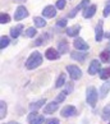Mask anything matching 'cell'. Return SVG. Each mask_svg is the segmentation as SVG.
<instances>
[{
  "label": "cell",
  "instance_id": "obj_1",
  "mask_svg": "<svg viewBox=\"0 0 110 124\" xmlns=\"http://www.w3.org/2000/svg\"><path fill=\"white\" fill-rule=\"evenodd\" d=\"M42 64V56L39 51H33L31 53L28 59L26 60V68L27 69H35V68L40 67Z\"/></svg>",
  "mask_w": 110,
  "mask_h": 124
},
{
  "label": "cell",
  "instance_id": "obj_2",
  "mask_svg": "<svg viewBox=\"0 0 110 124\" xmlns=\"http://www.w3.org/2000/svg\"><path fill=\"white\" fill-rule=\"evenodd\" d=\"M86 101L90 106H95L96 102H97V91L94 86L87 87L86 90Z\"/></svg>",
  "mask_w": 110,
  "mask_h": 124
},
{
  "label": "cell",
  "instance_id": "obj_3",
  "mask_svg": "<svg viewBox=\"0 0 110 124\" xmlns=\"http://www.w3.org/2000/svg\"><path fill=\"white\" fill-rule=\"evenodd\" d=\"M67 72L69 73V76L73 81L81 79L82 77V70L77 65H67Z\"/></svg>",
  "mask_w": 110,
  "mask_h": 124
},
{
  "label": "cell",
  "instance_id": "obj_4",
  "mask_svg": "<svg viewBox=\"0 0 110 124\" xmlns=\"http://www.w3.org/2000/svg\"><path fill=\"white\" fill-rule=\"evenodd\" d=\"M88 3H90V0H82V1L78 4V5H77L76 8H73L72 10L69 12L68 17H69V18H74L76 14H77V12H79L81 9H83V10H85L86 8H88Z\"/></svg>",
  "mask_w": 110,
  "mask_h": 124
},
{
  "label": "cell",
  "instance_id": "obj_5",
  "mask_svg": "<svg viewBox=\"0 0 110 124\" xmlns=\"http://www.w3.org/2000/svg\"><path fill=\"white\" fill-rule=\"evenodd\" d=\"M60 115L64 116V118H71V116H74L77 115V109L74 106H72V105H67V106H64L60 111Z\"/></svg>",
  "mask_w": 110,
  "mask_h": 124
},
{
  "label": "cell",
  "instance_id": "obj_6",
  "mask_svg": "<svg viewBox=\"0 0 110 124\" xmlns=\"http://www.w3.org/2000/svg\"><path fill=\"white\" fill-rule=\"evenodd\" d=\"M26 17H28V12H27L26 7L19 5L17 8L16 13H14V21H22V19H24Z\"/></svg>",
  "mask_w": 110,
  "mask_h": 124
},
{
  "label": "cell",
  "instance_id": "obj_7",
  "mask_svg": "<svg viewBox=\"0 0 110 124\" xmlns=\"http://www.w3.org/2000/svg\"><path fill=\"white\" fill-rule=\"evenodd\" d=\"M100 70H101V64H100L99 60L94 59V60L90 63V67H88V74H90V76H95V74H97V72H100Z\"/></svg>",
  "mask_w": 110,
  "mask_h": 124
},
{
  "label": "cell",
  "instance_id": "obj_8",
  "mask_svg": "<svg viewBox=\"0 0 110 124\" xmlns=\"http://www.w3.org/2000/svg\"><path fill=\"white\" fill-rule=\"evenodd\" d=\"M73 46H74L77 50H81V51H87V50L90 49L88 44H86L85 40H83V39H79V37H77V39L74 40Z\"/></svg>",
  "mask_w": 110,
  "mask_h": 124
},
{
  "label": "cell",
  "instance_id": "obj_9",
  "mask_svg": "<svg viewBox=\"0 0 110 124\" xmlns=\"http://www.w3.org/2000/svg\"><path fill=\"white\" fill-rule=\"evenodd\" d=\"M102 37H104V22L99 21L97 26H96V30H95V40L96 41H101Z\"/></svg>",
  "mask_w": 110,
  "mask_h": 124
},
{
  "label": "cell",
  "instance_id": "obj_10",
  "mask_svg": "<svg viewBox=\"0 0 110 124\" xmlns=\"http://www.w3.org/2000/svg\"><path fill=\"white\" fill-rule=\"evenodd\" d=\"M45 56H46V59H49V60H56V59L60 58V53L54 47H49L46 50V53H45Z\"/></svg>",
  "mask_w": 110,
  "mask_h": 124
},
{
  "label": "cell",
  "instance_id": "obj_11",
  "mask_svg": "<svg viewBox=\"0 0 110 124\" xmlns=\"http://www.w3.org/2000/svg\"><path fill=\"white\" fill-rule=\"evenodd\" d=\"M42 16L45 18H54L56 16V8L53 5H47L42 9Z\"/></svg>",
  "mask_w": 110,
  "mask_h": 124
},
{
  "label": "cell",
  "instance_id": "obj_12",
  "mask_svg": "<svg viewBox=\"0 0 110 124\" xmlns=\"http://www.w3.org/2000/svg\"><path fill=\"white\" fill-rule=\"evenodd\" d=\"M58 102L56 101H53V102H49V104H46L45 105V108H44V113L45 114H53V113H55L58 110Z\"/></svg>",
  "mask_w": 110,
  "mask_h": 124
},
{
  "label": "cell",
  "instance_id": "obj_13",
  "mask_svg": "<svg viewBox=\"0 0 110 124\" xmlns=\"http://www.w3.org/2000/svg\"><path fill=\"white\" fill-rule=\"evenodd\" d=\"M79 31H81V26L79 24H74V26L68 27L67 28V35L71 36V37H76V36H78Z\"/></svg>",
  "mask_w": 110,
  "mask_h": 124
},
{
  "label": "cell",
  "instance_id": "obj_14",
  "mask_svg": "<svg viewBox=\"0 0 110 124\" xmlns=\"http://www.w3.org/2000/svg\"><path fill=\"white\" fill-rule=\"evenodd\" d=\"M87 56L86 53H81V51H73L71 53V58L73 59V60H77V62H85V59Z\"/></svg>",
  "mask_w": 110,
  "mask_h": 124
},
{
  "label": "cell",
  "instance_id": "obj_15",
  "mask_svg": "<svg viewBox=\"0 0 110 124\" xmlns=\"http://www.w3.org/2000/svg\"><path fill=\"white\" fill-rule=\"evenodd\" d=\"M22 31H23V24H17L10 28V36L13 39H17L22 33Z\"/></svg>",
  "mask_w": 110,
  "mask_h": 124
},
{
  "label": "cell",
  "instance_id": "obj_16",
  "mask_svg": "<svg viewBox=\"0 0 110 124\" xmlns=\"http://www.w3.org/2000/svg\"><path fill=\"white\" fill-rule=\"evenodd\" d=\"M68 50H69V46H68V42L65 40H60L58 42V51L62 54H67L68 53Z\"/></svg>",
  "mask_w": 110,
  "mask_h": 124
},
{
  "label": "cell",
  "instance_id": "obj_17",
  "mask_svg": "<svg viewBox=\"0 0 110 124\" xmlns=\"http://www.w3.org/2000/svg\"><path fill=\"white\" fill-rule=\"evenodd\" d=\"M46 104V100H44V99H41L39 101H35V102H31L30 104V110L31 111H37V110L40 108H42V105Z\"/></svg>",
  "mask_w": 110,
  "mask_h": 124
},
{
  "label": "cell",
  "instance_id": "obj_18",
  "mask_svg": "<svg viewBox=\"0 0 110 124\" xmlns=\"http://www.w3.org/2000/svg\"><path fill=\"white\" fill-rule=\"evenodd\" d=\"M96 5H90L88 8H86L83 10V18H92L96 13Z\"/></svg>",
  "mask_w": 110,
  "mask_h": 124
},
{
  "label": "cell",
  "instance_id": "obj_19",
  "mask_svg": "<svg viewBox=\"0 0 110 124\" xmlns=\"http://www.w3.org/2000/svg\"><path fill=\"white\" fill-rule=\"evenodd\" d=\"M109 92H110V79L105 82V83L101 86V88H100V96H101V99L106 97V95Z\"/></svg>",
  "mask_w": 110,
  "mask_h": 124
},
{
  "label": "cell",
  "instance_id": "obj_20",
  "mask_svg": "<svg viewBox=\"0 0 110 124\" xmlns=\"http://www.w3.org/2000/svg\"><path fill=\"white\" fill-rule=\"evenodd\" d=\"M33 23L36 26V28H42V27L46 26V21L41 17H35L33 18Z\"/></svg>",
  "mask_w": 110,
  "mask_h": 124
},
{
  "label": "cell",
  "instance_id": "obj_21",
  "mask_svg": "<svg viewBox=\"0 0 110 124\" xmlns=\"http://www.w3.org/2000/svg\"><path fill=\"white\" fill-rule=\"evenodd\" d=\"M99 74H100V78H101V79H109L110 78V67L101 69L99 72Z\"/></svg>",
  "mask_w": 110,
  "mask_h": 124
},
{
  "label": "cell",
  "instance_id": "obj_22",
  "mask_svg": "<svg viewBox=\"0 0 110 124\" xmlns=\"http://www.w3.org/2000/svg\"><path fill=\"white\" fill-rule=\"evenodd\" d=\"M100 59L104 63H109L110 62V50H104V51L100 54Z\"/></svg>",
  "mask_w": 110,
  "mask_h": 124
},
{
  "label": "cell",
  "instance_id": "obj_23",
  "mask_svg": "<svg viewBox=\"0 0 110 124\" xmlns=\"http://www.w3.org/2000/svg\"><path fill=\"white\" fill-rule=\"evenodd\" d=\"M26 37H35L36 35H37V31H36L35 27H30V28H27L26 32L23 33Z\"/></svg>",
  "mask_w": 110,
  "mask_h": 124
},
{
  "label": "cell",
  "instance_id": "obj_24",
  "mask_svg": "<svg viewBox=\"0 0 110 124\" xmlns=\"http://www.w3.org/2000/svg\"><path fill=\"white\" fill-rule=\"evenodd\" d=\"M102 119L104 120H110V104L102 109Z\"/></svg>",
  "mask_w": 110,
  "mask_h": 124
},
{
  "label": "cell",
  "instance_id": "obj_25",
  "mask_svg": "<svg viewBox=\"0 0 110 124\" xmlns=\"http://www.w3.org/2000/svg\"><path fill=\"white\" fill-rule=\"evenodd\" d=\"M7 115V104H5V101H1L0 102V118L4 119Z\"/></svg>",
  "mask_w": 110,
  "mask_h": 124
},
{
  "label": "cell",
  "instance_id": "obj_26",
  "mask_svg": "<svg viewBox=\"0 0 110 124\" xmlns=\"http://www.w3.org/2000/svg\"><path fill=\"white\" fill-rule=\"evenodd\" d=\"M63 85H65V74H63V73H62V74L59 76V78L56 79V82H55V87H58V88H59V87H62Z\"/></svg>",
  "mask_w": 110,
  "mask_h": 124
},
{
  "label": "cell",
  "instance_id": "obj_27",
  "mask_svg": "<svg viewBox=\"0 0 110 124\" xmlns=\"http://www.w3.org/2000/svg\"><path fill=\"white\" fill-rule=\"evenodd\" d=\"M9 44H10L9 37H7V36H1V39H0V47H1V49H5Z\"/></svg>",
  "mask_w": 110,
  "mask_h": 124
},
{
  "label": "cell",
  "instance_id": "obj_28",
  "mask_svg": "<svg viewBox=\"0 0 110 124\" xmlns=\"http://www.w3.org/2000/svg\"><path fill=\"white\" fill-rule=\"evenodd\" d=\"M9 21H10L9 14H7V13H1V14H0V23H1V24L9 23Z\"/></svg>",
  "mask_w": 110,
  "mask_h": 124
},
{
  "label": "cell",
  "instance_id": "obj_29",
  "mask_svg": "<svg viewBox=\"0 0 110 124\" xmlns=\"http://www.w3.org/2000/svg\"><path fill=\"white\" fill-rule=\"evenodd\" d=\"M67 95H68V92L67 91H62L60 93H59L58 96H56V99H55V101H56V102L59 104V102H63L64 101V99L67 97Z\"/></svg>",
  "mask_w": 110,
  "mask_h": 124
},
{
  "label": "cell",
  "instance_id": "obj_30",
  "mask_svg": "<svg viewBox=\"0 0 110 124\" xmlns=\"http://www.w3.org/2000/svg\"><path fill=\"white\" fill-rule=\"evenodd\" d=\"M45 122V119L44 116H41V115H37L35 119H32V120L30 122V124H42Z\"/></svg>",
  "mask_w": 110,
  "mask_h": 124
},
{
  "label": "cell",
  "instance_id": "obj_31",
  "mask_svg": "<svg viewBox=\"0 0 110 124\" xmlns=\"http://www.w3.org/2000/svg\"><path fill=\"white\" fill-rule=\"evenodd\" d=\"M109 14H110V0H108L106 5H105V8H104V12H102L104 17H108Z\"/></svg>",
  "mask_w": 110,
  "mask_h": 124
},
{
  "label": "cell",
  "instance_id": "obj_32",
  "mask_svg": "<svg viewBox=\"0 0 110 124\" xmlns=\"http://www.w3.org/2000/svg\"><path fill=\"white\" fill-rule=\"evenodd\" d=\"M65 0H56V9H64V7H65Z\"/></svg>",
  "mask_w": 110,
  "mask_h": 124
},
{
  "label": "cell",
  "instance_id": "obj_33",
  "mask_svg": "<svg viewBox=\"0 0 110 124\" xmlns=\"http://www.w3.org/2000/svg\"><path fill=\"white\" fill-rule=\"evenodd\" d=\"M56 26L59 27H65L67 26V18H62V19H59L56 22Z\"/></svg>",
  "mask_w": 110,
  "mask_h": 124
},
{
  "label": "cell",
  "instance_id": "obj_34",
  "mask_svg": "<svg viewBox=\"0 0 110 124\" xmlns=\"http://www.w3.org/2000/svg\"><path fill=\"white\" fill-rule=\"evenodd\" d=\"M37 115H39V114H37V111H32V113L30 114V115H28V122H31L32 119H35V118L37 116Z\"/></svg>",
  "mask_w": 110,
  "mask_h": 124
},
{
  "label": "cell",
  "instance_id": "obj_35",
  "mask_svg": "<svg viewBox=\"0 0 110 124\" xmlns=\"http://www.w3.org/2000/svg\"><path fill=\"white\" fill-rule=\"evenodd\" d=\"M46 124H59V120H58V119H55V118H53V119L46 120Z\"/></svg>",
  "mask_w": 110,
  "mask_h": 124
},
{
  "label": "cell",
  "instance_id": "obj_36",
  "mask_svg": "<svg viewBox=\"0 0 110 124\" xmlns=\"http://www.w3.org/2000/svg\"><path fill=\"white\" fill-rule=\"evenodd\" d=\"M106 37H108V39L110 40V33H106Z\"/></svg>",
  "mask_w": 110,
  "mask_h": 124
},
{
  "label": "cell",
  "instance_id": "obj_37",
  "mask_svg": "<svg viewBox=\"0 0 110 124\" xmlns=\"http://www.w3.org/2000/svg\"><path fill=\"white\" fill-rule=\"evenodd\" d=\"M12 124H19V123H14V122H13V123H12Z\"/></svg>",
  "mask_w": 110,
  "mask_h": 124
},
{
  "label": "cell",
  "instance_id": "obj_38",
  "mask_svg": "<svg viewBox=\"0 0 110 124\" xmlns=\"http://www.w3.org/2000/svg\"><path fill=\"white\" fill-rule=\"evenodd\" d=\"M109 124H110V123H109Z\"/></svg>",
  "mask_w": 110,
  "mask_h": 124
}]
</instances>
